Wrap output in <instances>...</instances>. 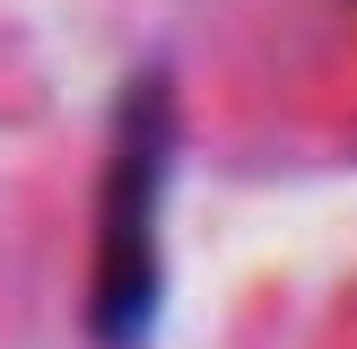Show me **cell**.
I'll return each mask as SVG.
<instances>
[{"label":"cell","instance_id":"6da1fadb","mask_svg":"<svg viewBox=\"0 0 357 349\" xmlns=\"http://www.w3.org/2000/svg\"><path fill=\"white\" fill-rule=\"evenodd\" d=\"M323 349H357V306L340 314V323H331V341H323Z\"/></svg>","mask_w":357,"mask_h":349}]
</instances>
